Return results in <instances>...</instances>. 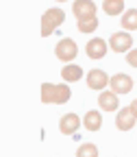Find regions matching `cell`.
Listing matches in <instances>:
<instances>
[{"mask_svg": "<svg viewBox=\"0 0 137 157\" xmlns=\"http://www.w3.org/2000/svg\"><path fill=\"white\" fill-rule=\"evenodd\" d=\"M102 11L107 15H124V0H105L102 2Z\"/></svg>", "mask_w": 137, "mask_h": 157, "instance_id": "obj_14", "label": "cell"}, {"mask_svg": "<svg viewBox=\"0 0 137 157\" xmlns=\"http://www.w3.org/2000/svg\"><path fill=\"white\" fill-rule=\"evenodd\" d=\"M109 87H111V92H113V94H117V96L128 94V92L133 90V78H131L128 74H124V72H117L115 76H111Z\"/></svg>", "mask_w": 137, "mask_h": 157, "instance_id": "obj_6", "label": "cell"}, {"mask_svg": "<svg viewBox=\"0 0 137 157\" xmlns=\"http://www.w3.org/2000/svg\"><path fill=\"white\" fill-rule=\"evenodd\" d=\"M83 127L87 129V131H98L102 127V116H100V111H87L85 116H83Z\"/></svg>", "mask_w": 137, "mask_h": 157, "instance_id": "obj_13", "label": "cell"}, {"mask_svg": "<svg viewBox=\"0 0 137 157\" xmlns=\"http://www.w3.org/2000/svg\"><path fill=\"white\" fill-rule=\"evenodd\" d=\"M70 96H72V92H70L68 83H59V85L42 83V103H46V105L48 103L50 105H63L70 101Z\"/></svg>", "mask_w": 137, "mask_h": 157, "instance_id": "obj_1", "label": "cell"}, {"mask_svg": "<svg viewBox=\"0 0 137 157\" xmlns=\"http://www.w3.org/2000/svg\"><path fill=\"white\" fill-rule=\"evenodd\" d=\"M126 63H128V66H133V68H137V48H135V50H131V52L126 55Z\"/></svg>", "mask_w": 137, "mask_h": 157, "instance_id": "obj_18", "label": "cell"}, {"mask_svg": "<svg viewBox=\"0 0 137 157\" xmlns=\"http://www.w3.org/2000/svg\"><path fill=\"white\" fill-rule=\"evenodd\" d=\"M61 78H63L65 83L81 81V78H83V68L76 66V63H68V66H63V70H61Z\"/></svg>", "mask_w": 137, "mask_h": 157, "instance_id": "obj_12", "label": "cell"}, {"mask_svg": "<svg viewBox=\"0 0 137 157\" xmlns=\"http://www.w3.org/2000/svg\"><path fill=\"white\" fill-rule=\"evenodd\" d=\"M78 129H81V118L76 113H65L61 120H59V131L63 135H76Z\"/></svg>", "mask_w": 137, "mask_h": 157, "instance_id": "obj_9", "label": "cell"}, {"mask_svg": "<svg viewBox=\"0 0 137 157\" xmlns=\"http://www.w3.org/2000/svg\"><path fill=\"white\" fill-rule=\"evenodd\" d=\"M72 13L76 15L78 22H87V20H94V17H96V5H94V0H74Z\"/></svg>", "mask_w": 137, "mask_h": 157, "instance_id": "obj_4", "label": "cell"}, {"mask_svg": "<svg viewBox=\"0 0 137 157\" xmlns=\"http://www.w3.org/2000/svg\"><path fill=\"white\" fill-rule=\"evenodd\" d=\"M98 24H100V22H98V20L94 17V20H87V22H78L76 29L81 31V33H94V31L98 29Z\"/></svg>", "mask_w": 137, "mask_h": 157, "instance_id": "obj_17", "label": "cell"}, {"mask_svg": "<svg viewBox=\"0 0 137 157\" xmlns=\"http://www.w3.org/2000/svg\"><path fill=\"white\" fill-rule=\"evenodd\" d=\"M57 2H65V0H57Z\"/></svg>", "mask_w": 137, "mask_h": 157, "instance_id": "obj_20", "label": "cell"}, {"mask_svg": "<svg viewBox=\"0 0 137 157\" xmlns=\"http://www.w3.org/2000/svg\"><path fill=\"white\" fill-rule=\"evenodd\" d=\"M63 22H65V13H63V9L52 7V9L44 11V15H42V37L52 35Z\"/></svg>", "mask_w": 137, "mask_h": 157, "instance_id": "obj_2", "label": "cell"}, {"mask_svg": "<svg viewBox=\"0 0 137 157\" xmlns=\"http://www.w3.org/2000/svg\"><path fill=\"white\" fill-rule=\"evenodd\" d=\"M107 50H109V44L105 42L102 37H94V39H89L87 46H85V52H87L89 59H102V57L107 55Z\"/></svg>", "mask_w": 137, "mask_h": 157, "instance_id": "obj_8", "label": "cell"}, {"mask_svg": "<svg viewBox=\"0 0 137 157\" xmlns=\"http://www.w3.org/2000/svg\"><path fill=\"white\" fill-rule=\"evenodd\" d=\"M109 48L113 50V52H131L133 50V37H131V33H126V31H122V33H113L111 37H109Z\"/></svg>", "mask_w": 137, "mask_h": 157, "instance_id": "obj_5", "label": "cell"}, {"mask_svg": "<svg viewBox=\"0 0 137 157\" xmlns=\"http://www.w3.org/2000/svg\"><path fill=\"white\" fill-rule=\"evenodd\" d=\"M122 26H124L126 33L137 29V9H128V11H124V15H122Z\"/></svg>", "mask_w": 137, "mask_h": 157, "instance_id": "obj_15", "label": "cell"}, {"mask_svg": "<svg viewBox=\"0 0 137 157\" xmlns=\"http://www.w3.org/2000/svg\"><path fill=\"white\" fill-rule=\"evenodd\" d=\"M54 55H57L59 61H63V63L68 66V63L72 61V59H76V55H78V46H76L74 39L63 37L61 42H59V44L54 46Z\"/></svg>", "mask_w": 137, "mask_h": 157, "instance_id": "obj_3", "label": "cell"}, {"mask_svg": "<svg viewBox=\"0 0 137 157\" xmlns=\"http://www.w3.org/2000/svg\"><path fill=\"white\" fill-rule=\"evenodd\" d=\"M109 81H111V76H107V72L98 70V68H94V70L87 72V87H89V90L105 92V87L109 85Z\"/></svg>", "mask_w": 137, "mask_h": 157, "instance_id": "obj_7", "label": "cell"}, {"mask_svg": "<svg viewBox=\"0 0 137 157\" xmlns=\"http://www.w3.org/2000/svg\"><path fill=\"white\" fill-rule=\"evenodd\" d=\"M137 122V116L131 111V107H122L117 111V118H115V127L120 131H131Z\"/></svg>", "mask_w": 137, "mask_h": 157, "instance_id": "obj_10", "label": "cell"}, {"mask_svg": "<svg viewBox=\"0 0 137 157\" xmlns=\"http://www.w3.org/2000/svg\"><path fill=\"white\" fill-rule=\"evenodd\" d=\"M128 107H131V111H133V113L137 116V98H135V101H133V103H131Z\"/></svg>", "mask_w": 137, "mask_h": 157, "instance_id": "obj_19", "label": "cell"}, {"mask_svg": "<svg viewBox=\"0 0 137 157\" xmlns=\"http://www.w3.org/2000/svg\"><path fill=\"white\" fill-rule=\"evenodd\" d=\"M98 105H100L102 111H117L120 103H117V94H113L111 90L109 92H100L98 94Z\"/></svg>", "mask_w": 137, "mask_h": 157, "instance_id": "obj_11", "label": "cell"}, {"mask_svg": "<svg viewBox=\"0 0 137 157\" xmlns=\"http://www.w3.org/2000/svg\"><path fill=\"white\" fill-rule=\"evenodd\" d=\"M76 157H98V148H96V144H81L76 148Z\"/></svg>", "mask_w": 137, "mask_h": 157, "instance_id": "obj_16", "label": "cell"}]
</instances>
